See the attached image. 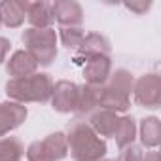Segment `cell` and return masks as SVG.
<instances>
[{"label": "cell", "mask_w": 161, "mask_h": 161, "mask_svg": "<svg viewBox=\"0 0 161 161\" xmlns=\"http://www.w3.org/2000/svg\"><path fill=\"white\" fill-rule=\"evenodd\" d=\"M64 135H66L68 153L74 161H101L108 152L106 140L101 138L87 125V121L80 119L72 121Z\"/></svg>", "instance_id": "6da1fadb"}, {"label": "cell", "mask_w": 161, "mask_h": 161, "mask_svg": "<svg viewBox=\"0 0 161 161\" xmlns=\"http://www.w3.org/2000/svg\"><path fill=\"white\" fill-rule=\"evenodd\" d=\"M53 91V80L46 72H34L25 78H10L6 82L8 101L27 104V103H49Z\"/></svg>", "instance_id": "7a4b0ae2"}, {"label": "cell", "mask_w": 161, "mask_h": 161, "mask_svg": "<svg viewBox=\"0 0 161 161\" xmlns=\"http://www.w3.org/2000/svg\"><path fill=\"white\" fill-rule=\"evenodd\" d=\"M25 49L34 57L38 66H49L57 59V31L53 29H27L21 36Z\"/></svg>", "instance_id": "3957f363"}, {"label": "cell", "mask_w": 161, "mask_h": 161, "mask_svg": "<svg viewBox=\"0 0 161 161\" xmlns=\"http://www.w3.org/2000/svg\"><path fill=\"white\" fill-rule=\"evenodd\" d=\"M133 97L135 103L140 104L142 108L155 110L161 106V76L157 72H148L135 80L133 87Z\"/></svg>", "instance_id": "277c9868"}, {"label": "cell", "mask_w": 161, "mask_h": 161, "mask_svg": "<svg viewBox=\"0 0 161 161\" xmlns=\"http://www.w3.org/2000/svg\"><path fill=\"white\" fill-rule=\"evenodd\" d=\"M78 89L80 86L70 82V80H59L53 84V91H51V108L59 114H70L74 112L76 106V99H78Z\"/></svg>", "instance_id": "5b68a950"}, {"label": "cell", "mask_w": 161, "mask_h": 161, "mask_svg": "<svg viewBox=\"0 0 161 161\" xmlns=\"http://www.w3.org/2000/svg\"><path fill=\"white\" fill-rule=\"evenodd\" d=\"M27 116H29V110L25 104L14 103V101L0 103V138L8 136L12 131L21 127Z\"/></svg>", "instance_id": "8992f818"}, {"label": "cell", "mask_w": 161, "mask_h": 161, "mask_svg": "<svg viewBox=\"0 0 161 161\" xmlns=\"http://www.w3.org/2000/svg\"><path fill=\"white\" fill-rule=\"evenodd\" d=\"M112 74V59L110 55H99L86 61L84 66V80L91 87H103L106 86L108 78Z\"/></svg>", "instance_id": "52a82bcc"}, {"label": "cell", "mask_w": 161, "mask_h": 161, "mask_svg": "<svg viewBox=\"0 0 161 161\" xmlns=\"http://www.w3.org/2000/svg\"><path fill=\"white\" fill-rule=\"evenodd\" d=\"M110 51H112V46H110V40L104 34H101V32H89V34L84 36V42H82V46L78 47L74 61L76 63H86L91 57L110 55Z\"/></svg>", "instance_id": "ba28073f"}, {"label": "cell", "mask_w": 161, "mask_h": 161, "mask_svg": "<svg viewBox=\"0 0 161 161\" xmlns=\"http://www.w3.org/2000/svg\"><path fill=\"white\" fill-rule=\"evenodd\" d=\"M53 19L61 27H80L84 23V8L74 0H55L51 4Z\"/></svg>", "instance_id": "9c48e42d"}, {"label": "cell", "mask_w": 161, "mask_h": 161, "mask_svg": "<svg viewBox=\"0 0 161 161\" xmlns=\"http://www.w3.org/2000/svg\"><path fill=\"white\" fill-rule=\"evenodd\" d=\"M99 108H104L116 114H125L131 108V95L106 84L99 91Z\"/></svg>", "instance_id": "30bf717a"}, {"label": "cell", "mask_w": 161, "mask_h": 161, "mask_svg": "<svg viewBox=\"0 0 161 161\" xmlns=\"http://www.w3.org/2000/svg\"><path fill=\"white\" fill-rule=\"evenodd\" d=\"M29 4L31 2H27V0H4V2H0L2 25L8 29H19L27 19Z\"/></svg>", "instance_id": "8fae6325"}, {"label": "cell", "mask_w": 161, "mask_h": 161, "mask_svg": "<svg viewBox=\"0 0 161 161\" xmlns=\"http://www.w3.org/2000/svg\"><path fill=\"white\" fill-rule=\"evenodd\" d=\"M6 72L10 78H25L38 72V63L27 49H17L6 63Z\"/></svg>", "instance_id": "7c38bea8"}, {"label": "cell", "mask_w": 161, "mask_h": 161, "mask_svg": "<svg viewBox=\"0 0 161 161\" xmlns=\"http://www.w3.org/2000/svg\"><path fill=\"white\" fill-rule=\"evenodd\" d=\"M118 123H119V114L104 110V108H97L95 112L89 114V119H87V125L101 138L103 136H114V133L118 129Z\"/></svg>", "instance_id": "4fadbf2b"}, {"label": "cell", "mask_w": 161, "mask_h": 161, "mask_svg": "<svg viewBox=\"0 0 161 161\" xmlns=\"http://www.w3.org/2000/svg\"><path fill=\"white\" fill-rule=\"evenodd\" d=\"M136 136L140 138V144L144 148L155 150L159 146V142H161V121H159V118L148 116V118L140 119Z\"/></svg>", "instance_id": "5bb4252c"}, {"label": "cell", "mask_w": 161, "mask_h": 161, "mask_svg": "<svg viewBox=\"0 0 161 161\" xmlns=\"http://www.w3.org/2000/svg\"><path fill=\"white\" fill-rule=\"evenodd\" d=\"M99 91H101V87H91L87 84L80 86L76 106H74V114L78 118H86L99 108Z\"/></svg>", "instance_id": "9a60e30c"}, {"label": "cell", "mask_w": 161, "mask_h": 161, "mask_svg": "<svg viewBox=\"0 0 161 161\" xmlns=\"http://www.w3.org/2000/svg\"><path fill=\"white\" fill-rule=\"evenodd\" d=\"M27 21L31 23V29H51V25L55 23L51 4L46 2V0L31 2L27 12Z\"/></svg>", "instance_id": "2e32d148"}, {"label": "cell", "mask_w": 161, "mask_h": 161, "mask_svg": "<svg viewBox=\"0 0 161 161\" xmlns=\"http://www.w3.org/2000/svg\"><path fill=\"white\" fill-rule=\"evenodd\" d=\"M44 153L47 155L49 161H61L68 155V144H66V135L63 131L47 135L44 140H40Z\"/></svg>", "instance_id": "e0dca14e"}, {"label": "cell", "mask_w": 161, "mask_h": 161, "mask_svg": "<svg viewBox=\"0 0 161 161\" xmlns=\"http://www.w3.org/2000/svg\"><path fill=\"white\" fill-rule=\"evenodd\" d=\"M136 131H138V125H136V119L129 114L125 116H119V123H118V129L114 133V138H116V144L119 150L135 144L136 140Z\"/></svg>", "instance_id": "ac0fdd59"}, {"label": "cell", "mask_w": 161, "mask_h": 161, "mask_svg": "<svg viewBox=\"0 0 161 161\" xmlns=\"http://www.w3.org/2000/svg\"><path fill=\"white\" fill-rule=\"evenodd\" d=\"M25 155V146L17 136L0 138V161H21Z\"/></svg>", "instance_id": "d6986e66"}, {"label": "cell", "mask_w": 161, "mask_h": 161, "mask_svg": "<svg viewBox=\"0 0 161 161\" xmlns=\"http://www.w3.org/2000/svg\"><path fill=\"white\" fill-rule=\"evenodd\" d=\"M84 36H86V32L82 27H61L59 34H57V38L63 42V46L72 51H78V47L84 42Z\"/></svg>", "instance_id": "ffe728a7"}, {"label": "cell", "mask_w": 161, "mask_h": 161, "mask_svg": "<svg viewBox=\"0 0 161 161\" xmlns=\"http://www.w3.org/2000/svg\"><path fill=\"white\" fill-rule=\"evenodd\" d=\"M106 84H110V86L118 87L119 91H125V93L131 95L133 93V87H135V76L129 70H125V68H118L116 72L110 74V78H108Z\"/></svg>", "instance_id": "44dd1931"}, {"label": "cell", "mask_w": 161, "mask_h": 161, "mask_svg": "<svg viewBox=\"0 0 161 161\" xmlns=\"http://www.w3.org/2000/svg\"><path fill=\"white\" fill-rule=\"evenodd\" d=\"M25 155H27V161H49L47 155L44 153L40 140H34L32 144H29V148L25 150Z\"/></svg>", "instance_id": "7402d4cb"}, {"label": "cell", "mask_w": 161, "mask_h": 161, "mask_svg": "<svg viewBox=\"0 0 161 161\" xmlns=\"http://www.w3.org/2000/svg\"><path fill=\"white\" fill-rule=\"evenodd\" d=\"M142 157H144L142 148L136 146V144H131V146H127V148L121 150L118 161H142Z\"/></svg>", "instance_id": "603a6c76"}, {"label": "cell", "mask_w": 161, "mask_h": 161, "mask_svg": "<svg viewBox=\"0 0 161 161\" xmlns=\"http://www.w3.org/2000/svg\"><path fill=\"white\" fill-rule=\"evenodd\" d=\"M125 8L135 12L136 15H144L152 8V2H125Z\"/></svg>", "instance_id": "cb8c5ba5"}, {"label": "cell", "mask_w": 161, "mask_h": 161, "mask_svg": "<svg viewBox=\"0 0 161 161\" xmlns=\"http://www.w3.org/2000/svg\"><path fill=\"white\" fill-rule=\"evenodd\" d=\"M10 47H12V42L4 36H0V64H2L6 59H8V53H10Z\"/></svg>", "instance_id": "d4e9b609"}, {"label": "cell", "mask_w": 161, "mask_h": 161, "mask_svg": "<svg viewBox=\"0 0 161 161\" xmlns=\"http://www.w3.org/2000/svg\"><path fill=\"white\" fill-rule=\"evenodd\" d=\"M142 161H161V155H159V152L150 150V152H146V153H144Z\"/></svg>", "instance_id": "484cf974"}, {"label": "cell", "mask_w": 161, "mask_h": 161, "mask_svg": "<svg viewBox=\"0 0 161 161\" xmlns=\"http://www.w3.org/2000/svg\"><path fill=\"white\" fill-rule=\"evenodd\" d=\"M101 161H116V159H101Z\"/></svg>", "instance_id": "4316f807"}, {"label": "cell", "mask_w": 161, "mask_h": 161, "mask_svg": "<svg viewBox=\"0 0 161 161\" xmlns=\"http://www.w3.org/2000/svg\"><path fill=\"white\" fill-rule=\"evenodd\" d=\"M0 27H2V17H0Z\"/></svg>", "instance_id": "83f0119b"}]
</instances>
